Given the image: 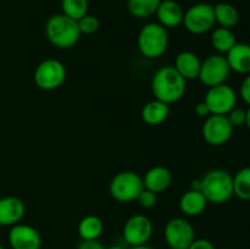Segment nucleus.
Masks as SVG:
<instances>
[{
	"label": "nucleus",
	"mask_w": 250,
	"mask_h": 249,
	"mask_svg": "<svg viewBox=\"0 0 250 249\" xmlns=\"http://www.w3.org/2000/svg\"><path fill=\"white\" fill-rule=\"evenodd\" d=\"M187 89V81L173 66L166 65L159 68L151 80V92L155 99L166 104H173L182 99Z\"/></svg>",
	"instance_id": "1"
},
{
	"label": "nucleus",
	"mask_w": 250,
	"mask_h": 249,
	"mask_svg": "<svg viewBox=\"0 0 250 249\" xmlns=\"http://www.w3.org/2000/svg\"><path fill=\"white\" fill-rule=\"evenodd\" d=\"M45 36L56 48L70 49L80 41L81 32L77 21L61 12L49 17L45 23Z\"/></svg>",
	"instance_id": "2"
},
{
	"label": "nucleus",
	"mask_w": 250,
	"mask_h": 249,
	"mask_svg": "<svg viewBox=\"0 0 250 249\" xmlns=\"http://www.w3.org/2000/svg\"><path fill=\"white\" fill-rule=\"evenodd\" d=\"M202 193L208 202L224 204L233 197V177L222 168H214L202 177Z\"/></svg>",
	"instance_id": "3"
},
{
	"label": "nucleus",
	"mask_w": 250,
	"mask_h": 249,
	"mask_svg": "<svg viewBox=\"0 0 250 249\" xmlns=\"http://www.w3.org/2000/svg\"><path fill=\"white\" fill-rule=\"evenodd\" d=\"M138 49L146 59H158L168 48L167 29L159 22H150L142 27L137 38Z\"/></svg>",
	"instance_id": "4"
},
{
	"label": "nucleus",
	"mask_w": 250,
	"mask_h": 249,
	"mask_svg": "<svg viewBox=\"0 0 250 249\" xmlns=\"http://www.w3.org/2000/svg\"><path fill=\"white\" fill-rule=\"evenodd\" d=\"M143 189V177L134 171H121L116 173L109 186L110 195L120 203L134 202Z\"/></svg>",
	"instance_id": "5"
},
{
	"label": "nucleus",
	"mask_w": 250,
	"mask_h": 249,
	"mask_svg": "<svg viewBox=\"0 0 250 249\" xmlns=\"http://www.w3.org/2000/svg\"><path fill=\"white\" fill-rule=\"evenodd\" d=\"M67 76L65 65L56 59L42 61L34 70L33 80L38 88L43 90H54L63 84Z\"/></svg>",
	"instance_id": "6"
},
{
	"label": "nucleus",
	"mask_w": 250,
	"mask_h": 249,
	"mask_svg": "<svg viewBox=\"0 0 250 249\" xmlns=\"http://www.w3.org/2000/svg\"><path fill=\"white\" fill-rule=\"evenodd\" d=\"M183 24L192 34H204L214 28L215 15L214 6L208 2H198L192 5L183 16Z\"/></svg>",
	"instance_id": "7"
},
{
	"label": "nucleus",
	"mask_w": 250,
	"mask_h": 249,
	"mask_svg": "<svg viewBox=\"0 0 250 249\" xmlns=\"http://www.w3.org/2000/svg\"><path fill=\"white\" fill-rule=\"evenodd\" d=\"M231 68L226 56L222 54H212L202 61L198 80L208 88L224 84L229 80Z\"/></svg>",
	"instance_id": "8"
},
{
	"label": "nucleus",
	"mask_w": 250,
	"mask_h": 249,
	"mask_svg": "<svg viewBox=\"0 0 250 249\" xmlns=\"http://www.w3.org/2000/svg\"><path fill=\"white\" fill-rule=\"evenodd\" d=\"M164 236L171 249H187L195 239L193 225L183 217H173L166 224Z\"/></svg>",
	"instance_id": "9"
},
{
	"label": "nucleus",
	"mask_w": 250,
	"mask_h": 249,
	"mask_svg": "<svg viewBox=\"0 0 250 249\" xmlns=\"http://www.w3.org/2000/svg\"><path fill=\"white\" fill-rule=\"evenodd\" d=\"M233 128L226 115H210L202 128L204 141L212 146H221L231 139Z\"/></svg>",
	"instance_id": "10"
},
{
	"label": "nucleus",
	"mask_w": 250,
	"mask_h": 249,
	"mask_svg": "<svg viewBox=\"0 0 250 249\" xmlns=\"http://www.w3.org/2000/svg\"><path fill=\"white\" fill-rule=\"evenodd\" d=\"M154 232L151 220L143 214L132 215L124 226V239L131 247L143 246L149 242Z\"/></svg>",
	"instance_id": "11"
},
{
	"label": "nucleus",
	"mask_w": 250,
	"mask_h": 249,
	"mask_svg": "<svg viewBox=\"0 0 250 249\" xmlns=\"http://www.w3.org/2000/svg\"><path fill=\"white\" fill-rule=\"evenodd\" d=\"M204 102L209 106L211 115H227L236 107L237 94L231 85L224 83L210 87L205 94Z\"/></svg>",
	"instance_id": "12"
},
{
	"label": "nucleus",
	"mask_w": 250,
	"mask_h": 249,
	"mask_svg": "<svg viewBox=\"0 0 250 249\" xmlns=\"http://www.w3.org/2000/svg\"><path fill=\"white\" fill-rule=\"evenodd\" d=\"M12 249H41L42 236L31 225L17 224L11 226L7 234Z\"/></svg>",
	"instance_id": "13"
},
{
	"label": "nucleus",
	"mask_w": 250,
	"mask_h": 249,
	"mask_svg": "<svg viewBox=\"0 0 250 249\" xmlns=\"http://www.w3.org/2000/svg\"><path fill=\"white\" fill-rule=\"evenodd\" d=\"M24 214H26V205L20 198H0V226L11 227L20 224Z\"/></svg>",
	"instance_id": "14"
},
{
	"label": "nucleus",
	"mask_w": 250,
	"mask_h": 249,
	"mask_svg": "<svg viewBox=\"0 0 250 249\" xmlns=\"http://www.w3.org/2000/svg\"><path fill=\"white\" fill-rule=\"evenodd\" d=\"M200 66H202V60H200L199 56L195 53H193V51L185 50L177 54L173 67L187 81L198 80L200 72Z\"/></svg>",
	"instance_id": "15"
},
{
	"label": "nucleus",
	"mask_w": 250,
	"mask_h": 249,
	"mask_svg": "<svg viewBox=\"0 0 250 249\" xmlns=\"http://www.w3.org/2000/svg\"><path fill=\"white\" fill-rule=\"evenodd\" d=\"M155 15L159 23L167 29L182 24L185 11L177 1H161Z\"/></svg>",
	"instance_id": "16"
},
{
	"label": "nucleus",
	"mask_w": 250,
	"mask_h": 249,
	"mask_svg": "<svg viewBox=\"0 0 250 249\" xmlns=\"http://www.w3.org/2000/svg\"><path fill=\"white\" fill-rule=\"evenodd\" d=\"M171 182H172V175L170 170L164 166H154L149 168L143 177L144 188L156 194L167 189Z\"/></svg>",
	"instance_id": "17"
},
{
	"label": "nucleus",
	"mask_w": 250,
	"mask_h": 249,
	"mask_svg": "<svg viewBox=\"0 0 250 249\" xmlns=\"http://www.w3.org/2000/svg\"><path fill=\"white\" fill-rule=\"evenodd\" d=\"M226 59L231 71L242 75L250 73V44L236 43L226 54Z\"/></svg>",
	"instance_id": "18"
},
{
	"label": "nucleus",
	"mask_w": 250,
	"mask_h": 249,
	"mask_svg": "<svg viewBox=\"0 0 250 249\" xmlns=\"http://www.w3.org/2000/svg\"><path fill=\"white\" fill-rule=\"evenodd\" d=\"M208 199L200 190L188 189L180 199V209L187 216H199L208 207Z\"/></svg>",
	"instance_id": "19"
},
{
	"label": "nucleus",
	"mask_w": 250,
	"mask_h": 249,
	"mask_svg": "<svg viewBox=\"0 0 250 249\" xmlns=\"http://www.w3.org/2000/svg\"><path fill=\"white\" fill-rule=\"evenodd\" d=\"M141 115L146 124L159 126L167 120L168 115H170V105L158 99L150 100L144 104Z\"/></svg>",
	"instance_id": "20"
},
{
	"label": "nucleus",
	"mask_w": 250,
	"mask_h": 249,
	"mask_svg": "<svg viewBox=\"0 0 250 249\" xmlns=\"http://www.w3.org/2000/svg\"><path fill=\"white\" fill-rule=\"evenodd\" d=\"M214 15L216 23L225 28H233L239 21V12L229 2H219L214 6Z\"/></svg>",
	"instance_id": "21"
},
{
	"label": "nucleus",
	"mask_w": 250,
	"mask_h": 249,
	"mask_svg": "<svg viewBox=\"0 0 250 249\" xmlns=\"http://www.w3.org/2000/svg\"><path fill=\"white\" fill-rule=\"evenodd\" d=\"M237 43L231 28L217 27L211 33V45L219 54H227Z\"/></svg>",
	"instance_id": "22"
},
{
	"label": "nucleus",
	"mask_w": 250,
	"mask_h": 249,
	"mask_svg": "<svg viewBox=\"0 0 250 249\" xmlns=\"http://www.w3.org/2000/svg\"><path fill=\"white\" fill-rule=\"evenodd\" d=\"M104 231L102 219L95 215H87L78 224V234L82 239H98Z\"/></svg>",
	"instance_id": "23"
},
{
	"label": "nucleus",
	"mask_w": 250,
	"mask_h": 249,
	"mask_svg": "<svg viewBox=\"0 0 250 249\" xmlns=\"http://www.w3.org/2000/svg\"><path fill=\"white\" fill-rule=\"evenodd\" d=\"M161 0H128L127 7L129 14L136 19H149L156 14Z\"/></svg>",
	"instance_id": "24"
},
{
	"label": "nucleus",
	"mask_w": 250,
	"mask_h": 249,
	"mask_svg": "<svg viewBox=\"0 0 250 249\" xmlns=\"http://www.w3.org/2000/svg\"><path fill=\"white\" fill-rule=\"evenodd\" d=\"M233 195L242 200H250V166L241 168L233 176Z\"/></svg>",
	"instance_id": "25"
},
{
	"label": "nucleus",
	"mask_w": 250,
	"mask_h": 249,
	"mask_svg": "<svg viewBox=\"0 0 250 249\" xmlns=\"http://www.w3.org/2000/svg\"><path fill=\"white\" fill-rule=\"evenodd\" d=\"M88 0H61V11L70 19L78 21L88 14Z\"/></svg>",
	"instance_id": "26"
},
{
	"label": "nucleus",
	"mask_w": 250,
	"mask_h": 249,
	"mask_svg": "<svg viewBox=\"0 0 250 249\" xmlns=\"http://www.w3.org/2000/svg\"><path fill=\"white\" fill-rule=\"evenodd\" d=\"M81 34H93L99 29L100 21L93 15H85L77 21Z\"/></svg>",
	"instance_id": "27"
},
{
	"label": "nucleus",
	"mask_w": 250,
	"mask_h": 249,
	"mask_svg": "<svg viewBox=\"0 0 250 249\" xmlns=\"http://www.w3.org/2000/svg\"><path fill=\"white\" fill-rule=\"evenodd\" d=\"M137 202H138V204L141 205L142 208H144V209H150V208H154L156 205L158 195H156V193L144 188V189L142 190L141 194L138 195V198H137Z\"/></svg>",
	"instance_id": "28"
},
{
	"label": "nucleus",
	"mask_w": 250,
	"mask_h": 249,
	"mask_svg": "<svg viewBox=\"0 0 250 249\" xmlns=\"http://www.w3.org/2000/svg\"><path fill=\"white\" fill-rule=\"evenodd\" d=\"M226 116L233 127H239L246 124L247 111L244 109H241V107H234V109H232Z\"/></svg>",
	"instance_id": "29"
},
{
	"label": "nucleus",
	"mask_w": 250,
	"mask_h": 249,
	"mask_svg": "<svg viewBox=\"0 0 250 249\" xmlns=\"http://www.w3.org/2000/svg\"><path fill=\"white\" fill-rule=\"evenodd\" d=\"M239 94H241L243 102L250 106V73L247 75V77L242 82L241 88H239Z\"/></svg>",
	"instance_id": "30"
},
{
	"label": "nucleus",
	"mask_w": 250,
	"mask_h": 249,
	"mask_svg": "<svg viewBox=\"0 0 250 249\" xmlns=\"http://www.w3.org/2000/svg\"><path fill=\"white\" fill-rule=\"evenodd\" d=\"M187 249H216L214 243L207 238H195Z\"/></svg>",
	"instance_id": "31"
},
{
	"label": "nucleus",
	"mask_w": 250,
	"mask_h": 249,
	"mask_svg": "<svg viewBox=\"0 0 250 249\" xmlns=\"http://www.w3.org/2000/svg\"><path fill=\"white\" fill-rule=\"evenodd\" d=\"M77 249H105L98 239H82Z\"/></svg>",
	"instance_id": "32"
},
{
	"label": "nucleus",
	"mask_w": 250,
	"mask_h": 249,
	"mask_svg": "<svg viewBox=\"0 0 250 249\" xmlns=\"http://www.w3.org/2000/svg\"><path fill=\"white\" fill-rule=\"evenodd\" d=\"M194 111H195V114H197L199 117H209L210 115H211L209 106H208L207 103H205V102L198 103V104L195 105Z\"/></svg>",
	"instance_id": "33"
},
{
	"label": "nucleus",
	"mask_w": 250,
	"mask_h": 249,
	"mask_svg": "<svg viewBox=\"0 0 250 249\" xmlns=\"http://www.w3.org/2000/svg\"><path fill=\"white\" fill-rule=\"evenodd\" d=\"M190 189L194 190H200L202 189V178H195L190 182ZM202 192V190H200Z\"/></svg>",
	"instance_id": "34"
},
{
	"label": "nucleus",
	"mask_w": 250,
	"mask_h": 249,
	"mask_svg": "<svg viewBox=\"0 0 250 249\" xmlns=\"http://www.w3.org/2000/svg\"><path fill=\"white\" fill-rule=\"evenodd\" d=\"M247 111V116H246V126L248 127L250 129V106L248 107V110H246Z\"/></svg>",
	"instance_id": "35"
},
{
	"label": "nucleus",
	"mask_w": 250,
	"mask_h": 249,
	"mask_svg": "<svg viewBox=\"0 0 250 249\" xmlns=\"http://www.w3.org/2000/svg\"><path fill=\"white\" fill-rule=\"evenodd\" d=\"M129 249H154L153 247H149L146 244H143V246H137V247H131Z\"/></svg>",
	"instance_id": "36"
},
{
	"label": "nucleus",
	"mask_w": 250,
	"mask_h": 249,
	"mask_svg": "<svg viewBox=\"0 0 250 249\" xmlns=\"http://www.w3.org/2000/svg\"><path fill=\"white\" fill-rule=\"evenodd\" d=\"M105 249H125L124 247H121V246H110V247H107V248H105Z\"/></svg>",
	"instance_id": "37"
},
{
	"label": "nucleus",
	"mask_w": 250,
	"mask_h": 249,
	"mask_svg": "<svg viewBox=\"0 0 250 249\" xmlns=\"http://www.w3.org/2000/svg\"><path fill=\"white\" fill-rule=\"evenodd\" d=\"M161 1H177V0H161Z\"/></svg>",
	"instance_id": "38"
},
{
	"label": "nucleus",
	"mask_w": 250,
	"mask_h": 249,
	"mask_svg": "<svg viewBox=\"0 0 250 249\" xmlns=\"http://www.w3.org/2000/svg\"><path fill=\"white\" fill-rule=\"evenodd\" d=\"M0 249H4V247H2L1 243H0Z\"/></svg>",
	"instance_id": "39"
},
{
	"label": "nucleus",
	"mask_w": 250,
	"mask_h": 249,
	"mask_svg": "<svg viewBox=\"0 0 250 249\" xmlns=\"http://www.w3.org/2000/svg\"><path fill=\"white\" fill-rule=\"evenodd\" d=\"M221 249H229V248H221Z\"/></svg>",
	"instance_id": "40"
},
{
	"label": "nucleus",
	"mask_w": 250,
	"mask_h": 249,
	"mask_svg": "<svg viewBox=\"0 0 250 249\" xmlns=\"http://www.w3.org/2000/svg\"><path fill=\"white\" fill-rule=\"evenodd\" d=\"M168 249H171V248H168Z\"/></svg>",
	"instance_id": "41"
}]
</instances>
